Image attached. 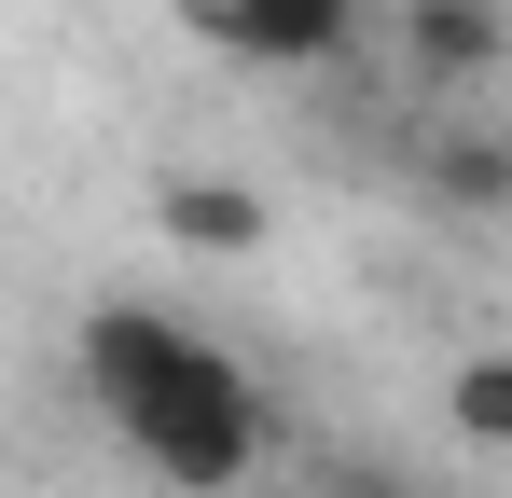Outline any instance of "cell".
I'll return each mask as SVG.
<instances>
[{
  "label": "cell",
  "instance_id": "obj_1",
  "mask_svg": "<svg viewBox=\"0 0 512 498\" xmlns=\"http://www.w3.org/2000/svg\"><path fill=\"white\" fill-rule=\"evenodd\" d=\"M70 374H84V402L111 415V443L180 498H236L263 471V443H277V415L263 388L236 374V346H208L194 319L167 305H84L70 332Z\"/></svg>",
  "mask_w": 512,
  "mask_h": 498
},
{
  "label": "cell",
  "instance_id": "obj_2",
  "mask_svg": "<svg viewBox=\"0 0 512 498\" xmlns=\"http://www.w3.org/2000/svg\"><path fill=\"white\" fill-rule=\"evenodd\" d=\"M236 70H333L346 42L374 28V0H180Z\"/></svg>",
  "mask_w": 512,
  "mask_h": 498
},
{
  "label": "cell",
  "instance_id": "obj_3",
  "mask_svg": "<svg viewBox=\"0 0 512 498\" xmlns=\"http://www.w3.org/2000/svg\"><path fill=\"white\" fill-rule=\"evenodd\" d=\"M512 56V14L499 0H402V70L429 83V97H485Z\"/></svg>",
  "mask_w": 512,
  "mask_h": 498
},
{
  "label": "cell",
  "instance_id": "obj_4",
  "mask_svg": "<svg viewBox=\"0 0 512 498\" xmlns=\"http://www.w3.org/2000/svg\"><path fill=\"white\" fill-rule=\"evenodd\" d=\"M153 222H167L194 263H250V249L277 236V208H263L250 180H222V166H167V180H153Z\"/></svg>",
  "mask_w": 512,
  "mask_h": 498
},
{
  "label": "cell",
  "instance_id": "obj_5",
  "mask_svg": "<svg viewBox=\"0 0 512 498\" xmlns=\"http://www.w3.org/2000/svg\"><path fill=\"white\" fill-rule=\"evenodd\" d=\"M429 194H443L457 222H499V208H512V139H499V125H443V153H429Z\"/></svg>",
  "mask_w": 512,
  "mask_h": 498
},
{
  "label": "cell",
  "instance_id": "obj_6",
  "mask_svg": "<svg viewBox=\"0 0 512 498\" xmlns=\"http://www.w3.org/2000/svg\"><path fill=\"white\" fill-rule=\"evenodd\" d=\"M443 415H457V443H471V457H499V443H512V360H499V346H485V360H457Z\"/></svg>",
  "mask_w": 512,
  "mask_h": 498
},
{
  "label": "cell",
  "instance_id": "obj_7",
  "mask_svg": "<svg viewBox=\"0 0 512 498\" xmlns=\"http://www.w3.org/2000/svg\"><path fill=\"white\" fill-rule=\"evenodd\" d=\"M319 498H402V471H360V457H346V471H333Z\"/></svg>",
  "mask_w": 512,
  "mask_h": 498
}]
</instances>
